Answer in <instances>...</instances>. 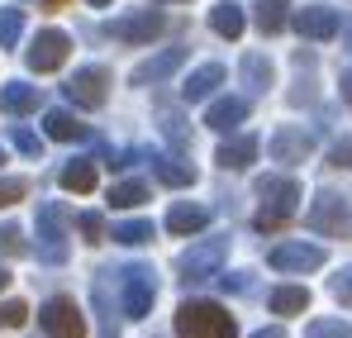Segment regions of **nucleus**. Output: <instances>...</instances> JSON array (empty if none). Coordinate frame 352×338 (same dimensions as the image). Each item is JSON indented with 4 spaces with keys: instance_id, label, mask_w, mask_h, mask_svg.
I'll return each instance as SVG.
<instances>
[{
    "instance_id": "16",
    "label": "nucleus",
    "mask_w": 352,
    "mask_h": 338,
    "mask_svg": "<svg viewBox=\"0 0 352 338\" xmlns=\"http://www.w3.org/2000/svg\"><path fill=\"white\" fill-rule=\"evenodd\" d=\"M214 86H224V67H219V62H205V67H195V72L186 76L181 96H186V101H205Z\"/></svg>"
},
{
    "instance_id": "5",
    "label": "nucleus",
    "mask_w": 352,
    "mask_h": 338,
    "mask_svg": "<svg viewBox=\"0 0 352 338\" xmlns=\"http://www.w3.org/2000/svg\"><path fill=\"white\" fill-rule=\"evenodd\" d=\"M67 210H62L58 200H48V205H38V238H43V248H38V257L43 262H62L67 257Z\"/></svg>"
},
{
    "instance_id": "11",
    "label": "nucleus",
    "mask_w": 352,
    "mask_h": 338,
    "mask_svg": "<svg viewBox=\"0 0 352 338\" xmlns=\"http://www.w3.org/2000/svg\"><path fill=\"white\" fill-rule=\"evenodd\" d=\"M291 24L305 34V39H314V43H324V39H333L343 24H338V10H329V5H305V10H295Z\"/></svg>"
},
{
    "instance_id": "3",
    "label": "nucleus",
    "mask_w": 352,
    "mask_h": 338,
    "mask_svg": "<svg viewBox=\"0 0 352 338\" xmlns=\"http://www.w3.org/2000/svg\"><path fill=\"white\" fill-rule=\"evenodd\" d=\"M119 295H124V315L129 319H143L157 300V282H153V267H124L119 272Z\"/></svg>"
},
{
    "instance_id": "42",
    "label": "nucleus",
    "mask_w": 352,
    "mask_h": 338,
    "mask_svg": "<svg viewBox=\"0 0 352 338\" xmlns=\"http://www.w3.org/2000/svg\"><path fill=\"white\" fill-rule=\"evenodd\" d=\"M343 39H348V53H352V24H343Z\"/></svg>"
},
{
    "instance_id": "27",
    "label": "nucleus",
    "mask_w": 352,
    "mask_h": 338,
    "mask_svg": "<svg viewBox=\"0 0 352 338\" xmlns=\"http://www.w3.org/2000/svg\"><path fill=\"white\" fill-rule=\"evenodd\" d=\"M257 29L262 34H281L286 29V5L281 0H262L257 5Z\"/></svg>"
},
{
    "instance_id": "29",
    "label": "nucleus",
    "mask_w": 352,
    "mask_h": 338,
    "mask_svg": "<svg viewBox=\"0 0 352 338\" xmlns=\"http://www.w3.org/2000/svg\"><path fill=\"white\" fill-rule=\"evenodd\" d=\"M24 34V14L19 10H0V48H14Z\"/></svg>"
},
{
    "instance_id": "12",
    "label": "nucleus",
    "mask_w": 352,
    "mask_h": 338,
    "mask_svg": "<svg viewBox=\"0 0 352 338\" xmlns=\"http://www.w3.org/2000/svg\"><path fill=\"white\" fill-rule=\"evenodd\" d=\"M110 34L124 39V43H153L157 34H162V14H153V10H143V14H124L110 24Z\"/></svg>"
},
{
    "instance_id": "10",
    "label": "nucleus",
    "mask_w": 352,
    "mask_h": 338,
    "mask_svg": "<svg viewBox=\"0 0 352 338\" xmlns=\"http://www.w3.org/2000/svg\"><path fill=\"white\" fill-rule=\"evenodd\" d=\"M67 48H72V39L62 29H43L34 39V48H29V67L34 72H58L62 62H67Z\"/></svg>"
},
{
    "instance_id": "7",
    "label": "nucleus",
    "mask_w": 352,
    "mask_h": 338,
    "mask_svg": "<svg viewBox=\"0 0 352 338\" xmlns=\"http://www.w3.org/2000/svg\"><path fill=\"white\" fill-rule=\"evenodd\" d=\"M305 220H309L314 233H338V238L352 229L348 224V200H343V196H333V191H319V200L309 205V215H305Z\"/></svg>"
},
{
    "instance_id": "24",
    "label": "nucleus",
    "mask_w": 352,
    "mask_h": 338,
    "mask_svg": "<svg viewBox=\"0 0 352 338\" xmlns=\"http://www.w3.org/2000/svg\"><path fill=\"white\" fill-rule=\"evenodd\" d=\"M243 81H248L252 91H267V86H272V62L262 53H248L243 57Z\"/></svg>"
},
{
    "instance_id": "35",
    "label": "nucleus",
    "mask_w": 352,
    "mask_h": 338,
    "mask_svg": "<svg viewBox=\"0 0 352 338\" xmlns=\"http://www.w3.org/2000/svg\"><path fill=\"white\" fill-rule=\"evenodd\" d=\"M24 315H29V310H24V300H5V305H0V329H19V324H24Z\"/></svg>"
},
{
    "instance_id": "13",
    "label": "nucleus",
    "mask_w": 352,
    "mask_h": 338,
    "mask_svg": "<svg viewBox=\"0 0 352 338\" xmlns=\"http://www.w3.org/2000/svg\"><path fill=\"white\" fill-rule=\"evenodd\" d=\"M309 148H314V138H309L305 129H276L272 143H267V153H272L276 162H305Z\"/></svg>"
},
{
    "instance_id": "4",
    "label": "nucleus",
    "mask_w": 352,
    "mask_h": 338,
    "mask_svg": "<svg viewBox=\"0 0 352 338\" xmlns=\"http://www.w3.org/2000/svg\"><path fill=\"white\" fill-rule=\"evenodd\" d=\"M229 257V238H205L195 248L181 253V282H205L219 272V262Z\"/></svg>"
},
{
    "instance_id": "28",
    "label": "nucleus",
    "mask_w": 352,
    "mask_h": 338,
    "mask_svg": "<svg viewBox=\"0 0 352 338\" xmlns=\"http://www.w3.org/2000/svg\"><path fill=\"white\" fill-rule=\"evenodd\" d=\"M143 200H148V186L143 181H119L115 191H110V205H119V210H133Z\"/></svg>"
},
{
    "instance_id": "30",
    "label": "nucleus",
    "mask_w": 352,
    "mask_h": 338,
    "mask_svg": "<svg viewBox=\"0 0 352 338\" xmlns=\"http://www.w3.org/2000/svg\"><path fill=\"white\" fill-rule=\"evenodd\" d=\"M10 143H14V148H19L24 158H38V153H43V138H38L34 129H19V124L10 129Z\"/></svg>"
},
{
    "instance_id": "37",
    "label": "nucleus",
    "mask_w": 352,
    "mask_h": 338,
    "mask_svg": "<svg viewBox=\"0 0 352 338\" xmlns=\"http://www.w3.org/2000/svg\"><path fill=\"white\" fill-rule=\"evenodd\" d=\"M329 162H333V167H352V138H338V143L329 148Z\"/></svg>"
},
{
    "instance_id": "41",
    "label": "nucleus",
    "mask_w": 352,
    "mask_h": 338,
    "mask_svg": "<svg viewBox=\"0 0 352 338\" xmlns=\"http://www.w3.org/2000/svg\"><path fill=\"white\" fill-rule=\"evenodd\" d=\"M252 338H291V334H286V329H257Z\"/></svg>"
},
{
    "instance_id": "8",
    "label": "nucleus",
    "mask_w": 352,
    "mask_h": 338,
    "mask_svg": "<svg viewBox=\"0 0 352 338\" xmlns=\"http://www.w3.org/2000/svg\"><path fill=\"white\" fill-rule=\"evenodd\" d=\"M105 86H110L105 67H81V72L67 81V101L81 105V110H100V105H105Z\"/></svg>"
},
{
    "instance_id": "46",
    "label": "nucleus",
    "mask_w": 352,
    "mask_h": 338,
    "mask_svg": "<svg viewBox=\"0 0 352 338\" xmlns=\"http://www.w3.org/2000/svg\"><path fill=\"white\" fill-rule=\"evenodd\" d=\"M0 162H5V153H0Z\"/></svg>"
},
{
    "instance_id": "31",
    "label": "nucleus",
    "mask_w": 352,
    "mask_h": 338,
    "mask_svg": "<svg viewBox=\"0 0 352 338\" xmlns=\"http://www.w3.org/2000/svg\"><path fill=\"white\" fill-rule=\"evenodd\" d=\"M305 338H352V324H343V319H319V324H309Z\"/></svg>"
},
{
    "instance_id": "32",
    "label": "nucleus",
    "mask_w": 352,
    "mask_h": 338,
    "mask_svg": "<svg viewBox=\"0 0 352 338\" xmlns=\"http://www.w3.org/2000/svg\"><path fill=\"white\" fill-rule=\"evenodd\" d=\"M24 196H29V181H24V176H5V181H0V210L14 205V200H24Z\"/></svg>"
},
{
    "instance_id": "36",
    "label": "nucleus",
    "mask_w": 352,
    "mask_h": 338,
    "mask_svg": "<svg viewBox=\"0 0 352 338\" xmlns=\"http://www.w3.org/2000/svg\"><path fill=\"white\" fill-rule=\"evenodd\" d=\"M76 224H81V233H86L91 243H100V233H105V220H100V215H91V210H86V215H81Z\"/></svg>"
},
{
    "instance_id": "22",
    "label": "nucleus",
    "mask_w": 352,
    "mask_h": 338,
    "mask_svg": "<svg viewBox=\"0 0 352 338\" xmlns=\"http://www.w3.org/2000/svg\"><path fill=\"white\" fill-rule=\"evenodd\" d=\"M153 171H157V181H167V186H190V181H195V167L181 162V158H153Z\"/></svg>"
},
{
    "instance_id": "40",
    "label": "nucleus",
    "mask_w": 352,
    "mask_h": 338,
    "mask_svg": "<svg viewBox=\"0 0 352 338\" xmlns=\"http://www.w3.org/2000/svg\"><path fill=\"white\" fill-rule=\"evenodd\" d=\"M338 86H343V101L352 105V72H343V81H338Z\"/></svg>"
},
{
    "instance_id": "9",
    "label": "nucleus",
    "mask_w": 352,
    "mask_h": 338,
    "mask_svg": "<svg viewBox=\"0 0 352 338\" xmlns=\"http://www.w3.org/2000/svg\"><path fill=\"white\" fill-rule=\"evenodd\" d=\"M267 262L276 272H314V267H324V248L319 243H281V248H272Z\"/></svg>"
},
{
    "instance_id": "6",
    "label": "nucleus",
    "mask_w": 352,
    "mask_h": 338,
    "mask_svg": "<svg viewBox=\"0 0 352 338\" xmlns=\"http://www.w3.org/2000/svg\"><path fill=\"white\" fill-rule=\"evenodd\" d=\"M38 324H43L53 338H86V319H81L76 300H62V295L38 310Z\"/></svg>"
},
{
    "instance_id": "26",
    "label": "nucleus",
    "mask_w": 352,
    "mask_h": 338,
    "mask_svg": "<svg viewBox=\"0 0 352 338\" xmlns=\"http://www.w3.org/2000/svg\"><path fill=\"white\" fill-rule=\"evenodd\" d=\"M110 238L124 243V248H138V243H148V238H153V224H148V220H124V224H115Z\"/></svg>"
},
{
    "instance_id": "14",
    "label": "nucleus",
    "mask_w": 352,
    "mask_h": 338,
    "mask_svg": "<svg viewBox=\"0 0 352 338\" xmlns=\"http://www.w3.org/2000/svg\"><path fill=\"white\" fill-rule=\"evenodd\" d=\"M181 62H186V48H167V53H157V57H148V62H138L129 81H133V86H148V81H167L176 67H181Z\"/></svg>"
},
{
    "instance_id": "17",
    "label": "nucleus",
    "mask_w": 352,
    "mask_h": 338,
    "mask_svg": "<svg viewBox=\"0 0 352 338\" xmlns=\"http://www.w3.org/2000/svg\"><path fill=\"white\" fill-rule=\"evenodd\" d=\"M0 110H5V114H29V110H38V86H24V81L0 86Z\"/></svg>"
},
{
    "instance_id": "44",
    "label": "nucleus",
    "mask_w": 352,
    "mask_h": 338,
    "mask_svg": "<svg viewBox=\"0 0 352 338\" xmlns=\"http://www.w3.org/2000/svg\"><path fill=\"white\" fill-rule=\"evenodd\" d=\"M43 5H48V10H58V5H67V0H43Z\"/></svg>"
},
{
    "instance_id": "45",
    "label": "nucleus",
    "mask_w": 352,
    "mask_h": 338,
    "mask_svg": "<svg viewBox=\"0 0 352 338\" xmlns=\"http://www.w3.org/2000/svg\"><path fill=\"white\" fill-rule=\"evenodd\" d=\"M91 5H110V0H91Z\"/></svg>"
},
{
    "instance_id": "33",
    "label": "nucleus",
    "mask_w": 352,
    "mask_h": 338,
    "mask_svg": "<svg viewBox=\"0 0 352 338\" xmlns=\"http://www.w3.org/2000/svg\"><path fill=\"white\" fill-rule=\"evenodd\" d=\"M0 253H5V257H19V253H29V248H24V233H19L14 224H0Z\"/></svg>"
},
{
    "instance_id": "1",
    "label": "nucleus",
    "mask_w": 352,
    "mask_h": 338,
    "mask_svg": "<svg viewBox=\"0 0 352 338\" xmlns=\"http://www.w3.org/2000/svg\"><path fill=\"white\" fill-rule=\"evenodd\" d=\"M176 334L181 338H238V324L229 310L210 305V300H190L176 310Z\"/></svg>"
},
{
    "instance_id": "19",
    "label": "nucleus",
    "mask_w": 352,
    "mask_h": 338,
    "mask_svg": "<svg viewBox=\"0 0 352 338\" xmlns=\"http://www.w3.org/2000/svg\"><path fill=\"white\" fill-rule=\"evenodd\" d=\"M43 129H48V138H58V143H76V138H86V124H76V114H67V110H48Z\"/></svg>"
},
{
    "instance_id": "21",
    "label": "nucleus",
    "mask_w": 352,
    "mask_h": 338,
    "mask_svg": "<svg viewBox=\"0 0 352 338\" xmlns=\"http://www.w3.org/2000/svg\"><path fill=\"white\" fill-rule=\"evenodd\" d=\"M210 29H214L219 39H238V34H243V10H238L234 0L214 5V10H210Z\"/></svg>"
},
{
    "instance_id": "25",
    "label": "nucleus",
    "mask_w": 352,
    "mask_h": 338,
    "mask_svg": "<svg viewBox=\"0 0 352 338\" xmlns=\"http://www.w3.org/2000/svg\"><path fill=\"white\" fill-rule=\"evenodd\" d=\"M62 186H67V191H81V196L96 191V167H91V162H67V167H62Z\"/></svg>"
},
{
    "instance_id": "39",
    "label": "nucleus",
    "mask_w": 352,
    "mask_h": 338,
    "mask_svg": "<svg viewBox=\"0 0 352 338\" xmlns=\"http://www.w3.org/2000/svg\"><path fill=\"white\" fill-rule=\"evenodd\" d=\"M162 134H167L172 143H186V129H181V119H176V114H162Z\"/></svg>"
},
{
    "instance_id": "2",
    "label": "nucleus",
    "mask_w": 352,
    "mask_h": 338,
    "mask_svg": "<svg viewBox=\"0 0 352 338\" xmlns=\"http://www.w3.org/2000/svg\"><path fill=\"white\" fill-rule=\"evenodd\" d=\"M257 196H262V210H257V229L262 233H276L295 215V205H300V186L291 176H262Z\"/></svg>"
},
{
    "instance_id": "38",
    "label": "nucleus",
    "mask_w": 352,
    "mask_h": 338,
    "mask_svg": "<svg viewBox=\"0 0 352 338\" xmlns=\"http://www.w3.org/2000/svg\"><path fill=\"white\" fill-rule=\"evenodd\" d=\"M219 282H224V291H252V272H229Z\"/></svg>"
},
{
    "instance_id": "43",
    "label": "nucleus",
    "mask_w": 352,
    "mask_h": 338,
    "mask_svg": "<svg viewBox=\"0 0 352 338\" xmlns=\"http://www.w3.org/2000/svg\"><path fill=\"white\" fill-rule=\"evenodd\" d=\"M5 286H10V272H5V267H0V291H5Z\"/></svg>"
},
{
    "instance_id": "15",
    "label": "nucleus",
    "mask_w": 352,
    "mask_h": 338,
    "mask_svg": "<svg viewBox=\"0 0 352 338\" xmlns=\"http://www.w3.org/2000/svg\"><path fill=\"white\" fill-rule=\"evenodd\" d=\"M243 119H248V101H243V96H224V101H214V105L205 110V124H210V129H219V134L238 129Z\"/></svg>"
},
{
    "instance_id": "34",
    "label": "nucleus",
    "mask_w": 352,
    "mask_h": 338,
    "mask_svg": "<svg viewBox=\"0 0 352 338\" xmlns=\"http://www.w3.org/2000/svg\"><path fill=\"white\" fill-rule=\"evenodd\" d=\"M329 291H333V300H338V305H348V310H352V267H343V272L329 282Z\"/></svg>"
},
{
    "instance_id": "20",
    "label": "nucleus",
    "mask_w": 352,
    "mask_h": 338,
    "mask_svg": "<svg viewBox=\"0 0 352 338\" xmlns=\"http://www.w3.org/2000/svg\"><path fill=\"white\" fill-rule=\"evenodd\" d=\"M205 224H210V210H200V205H172V215H167L172 233H200Z\"/></svg>"
},
{
    "instance_id": "18",
    "label": "nucleus",
    "mask_w": 352,
    "mask_h": 338,
    "mask_svg": "<svg viewBox=\"0 0 352 338\" xmlns=\"http://www.w3.org/2000/svg\"><path fill=\"white\" fill-rule=\"evenodd\" d=\"M257 158V138L252 134H243V138H229L224 148H219V167L224 171H243L248 162Z\"/></svg>"
},
{
    "instance_id": "23",
    "label": "nucleus",
    "mask_w": 352,
    "mask_h": 338,
    "mask_svg": "<svg viewBox=\"0 0 352 338\" xmlns=\"http://www.w3.org/2000/svg\"><path fill=\"white\" fill-rule=\"evenodd\" d=\"M309 305V291L305 286H281V291H272V310L276 315H300Z\"/></svg>"
}]
</instances>
